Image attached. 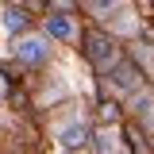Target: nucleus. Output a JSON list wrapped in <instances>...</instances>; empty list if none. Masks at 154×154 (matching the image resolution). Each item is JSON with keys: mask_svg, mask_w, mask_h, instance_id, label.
I'll return each mask as SVG.
<instances>
[{"mask_svg": "<svg viewBox=\"0 0 154 154\" xmlns=\"http://www.w3.org/2000/svg\"><path fill=\"white\" fill-rule=\"evenodd\" d=\"M46 54H50V46H46V38H38V35H27V38L16 42V58L23 66H42Z\"/></svg>", "mask_w": 154, "mask_h": 154, "instance_id": "nucleus-1", "label": "nucleus"}, {"mask_svg": "<svg viewBox=\"0 0 154 154\" xmlns=\"http://www.w3.org/2000/svg\"><path fill=\"white\" fill-rule=\"evenodd\" d=\"M89 58H93L100 69H108V66H116V46L108 42V38L93 35V38H89Z\"/></svg>", "mask_w": 154, "mask_h": 154, "instance_id": "nucleus-2", "label": "nucleus"}, {"mask_svg": "<svg viewBox=\"0 0 154 154\" xmlns=\"http://www.w3.org/2000/svg\"><path fill=\"white\" fill-rule=\"evenodd\" d=\"M46 35L58 38V42H69V38L77 35V27H73L69 16H46Z\"/></svg>", "mask_w": 154, "mask_h": 154, "instance_id": "nucleus-3", "label": "nucleus"}, {"mask_svg": "<svg viewBox=\"0 0 154 154\" xmlns=\"http://www.w3.org/2000/svg\"><path fill=\"white\" fill-rule=\"evenodd\" d=\"M85 127H81V123H69V127H62V135H58V143H62V146H66V150H73V146H81V143H85Z\"/></svg>", "mask_w": 154, "mask_h": 154, "instance_id": "nucleus-4", "label": "nucleus"}, {"mask_svg": "<svg viewBox=\"0 0 154 154\" xmlns=\"http://www.w3.org/2000/svg\"><path fill=\"white\" fill-rule=\"evenodd\" d=\"M0 27H4V31H8V35H19V31H23V27H27V16H23V12H19V8H8V12H4V16H0Z\"/></svg>", "mask_w": 154, "mask_h": 154, "instance_id": "nucleus-5", "label": "nucleus"}, {"mask_svg": "<svg viewBox=\"0 0 154 154\" xmlns=\"http://www.w3.org/2000/svg\"><path fill=\"white\" fill-rule=\"evenodd\" d=\"M135 77H139V73H135L131 66H119V69H116V85H119V89H131Z\"/></svg>", "mask_w": 154, "mask_h": 154, "instance_id": "nucleus-6", "label": "nucleus"}, {"mask_svg": "<svg viewBox=\"0 0 154 154\" xmlns=\"http://www.w3.org/2000/svg\"><path fill=\"white\" fill-rule=\"evenodd\" d=\"M123 0H89V8H93L96 16H108V12H116Z\"/></svg>", "mask_w": 154, "mask_h": 154, "instance_id": "nucleus-7", "label": "nucleus"}]
</instances>
